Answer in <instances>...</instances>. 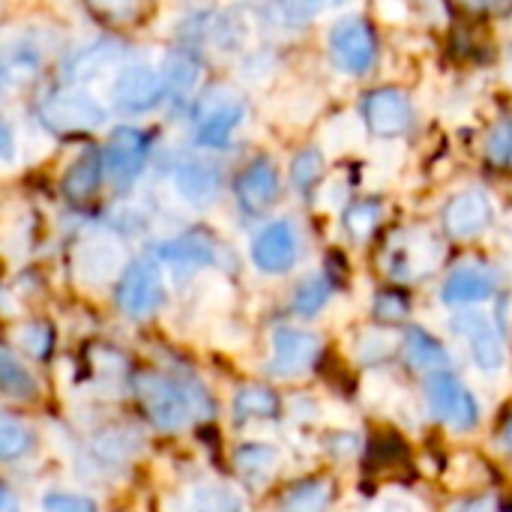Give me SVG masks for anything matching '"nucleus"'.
Here are the masks:
<instances>
[{"label":"nucleus","mask_w":512,"mask_h":512,"mask_svg":"<svg viewBox=\"0 0 512 512\" xmlns=\"http://www.w3.org/2000/svg\"><path fill=\"white\" fill-rule=\"evenodd\" d=\"M87 6L105 21H126L138 9V0H87Z\"/></svg>","instance_id":"obj_36"},{"label":"nucleus","mask_w":512,"mask_h":512,"mask_svg":"<svg viewBox=\"0 0 512 512\" xmlns=\"http://www.w3.org/2000/svg\"><path fill=\"white\" fill-rule=\"evenodd\" d=\"M453 330L468 339L474 363L483 372L495 375L504 366V339L498 327L492 324V318H486L483 312H459L453 318Z\"/></svg>","instance_id":"obj_12"},{"label":"nucleus","mask_w":512,"mask_h":512,"mask_svg":"<svg viewBox=\"0 0 512 512\" xmlns=\"http://www.w3.org/2000/svg\"><path fill=\"white\" fill-rule=\"evenodd\" d=\"M324 174V156L321 150L309 147V150H300L291 162V183L300 189V192H309Z\"/></svg>","instance_id":"obj_31"},{"label":"nucleus","mask_w":512,"mask_h":512,"mask_svg":"<svg viewBox=\"0 0 512 512\" xmlns=\"http://www.w3.org/2000/svg\"><path fill=\"white\" fill-rule=\"evenodd\" d=\"M489 159L501 168H512V120H501L489 135Z\"/></svg>","instance_id":"obj_34"},{"label":"nucleus","mask_w":512,"mask_h":512,"mask_svg":"<svg viewBox=\"0 0 512 512\" xmlns=\"http://www.w3.org/2000/svg\"><path fill=\"white\" fill-rule=\"evenodd\" d=\"M246 117V105L228 87L207 93L195 105V141L201 147H225Z\"/></svg>","instance_id":"obj_4"},{"label":"nucleus","mask_w":512,"mask_h":512,"mask_svg":"<svg viewBox=\"0 0 512 512\" xmlns=\"http://www.w3.org/2000/svg\"><path fill=\"white\" fill-rule=\"evenodd\" d=\"M102 174H105V156H99L96 150H87L81 153L66 177H63V195L72 201V204H84L96 195L99 183H102Z\"/></svg>","instance_id":"obj_17"},{"label":"nucleus","mask_w":512,"mask_h":512,"mask_svg":"<svg viewBox=\"0 0 512 512\" xmlns=\"http://www.w3.org/2000/svg\"><path fill=\"white\" fill-rule=\"evenodd\" d=\"M330 504H333L330 480H303L285 495L282 512H327Z\"/></svg>","instance_id":"obj_23"},{"label":"nucleus","mask_w":512,"mask_h":512,"mask_svg":"<svg viewBox=\"0 0 512 512\" xmlns=\"http://www.w3.org/2000/svg\"><path fill=\"white\" fill-rule=\"evenodd\" d=\"M495 291H498V276L489 267L468 264L447 276L441 297L447 306H471V303H486Z\"/></svg>","instance_id":"obj_16"},{"label":"nucleus","mask_w":512,"mask_h":512,"mask_svg":"<svg viewBox=\"0 0 512 512\" xmlns=\"http://www.w3.org/2000/svg\"><path fill=\"white\" fill-rule=\"evenodd\" d=\"M30 429L15 420L12 414L0 417V459L3 462H15L18 456H24L30 450Z\"/></svg>","instance_id":"obj_29"},{"label":"nucleus","mask_w":512,"mask_h":512,"mask_svg":"<svg viewBox=\"0 0 512 512\" xmlns=\"http://www.w3.org/2000/svg\"><path fill=\"white\" fill-rule=\"evenodd\" d=\"M120 57V45L111 42V39H102L90 48H81L72 60H69V72L66 78L69 81H87L93 75H99L105 66H111L114 60Z\"/></svg>","instance_id":"obj_21"},{"label":"nucleus","mask_w":512,"mask_h":512,"mask_svg":"<svg viewBox=\"0 0 512 512\" xmlns=\"http://www.w3.org/2000/svg\"><path fill=\"white\" fill-rule=\"evenodd\" d=\"M162 78H165V90L171 99H189L201 81V63L183 51H174L171 57H165Z\"/></svg>","instance_id":"obj_20"},{"label":"nucleus","mask_w":512,"mask_h":512,"mask_svg":"<svg viewBox=\"0 0 512 512\" xmlns=\"http://www.w3.org/2000/svg\"><path fill=\"white\" fill-rule=\"evenodd\" d=\"M330 54L333 63L348 72V75H366L375 66L378 57V42L375 33L366 21L360 18H345L330 30Z\"/></svg>","instance_id":"obj_6"},{"label":"nucleus","mask_w":512,"mask_h":512,"mask_svg":"<svg viewBox=\"0 0 512 512\" xmlns=\"http://www.w3.org/2000/svg\"><path fill=\"white\" fill-rule=\"evenodd\" d=\"M42 512H99L96 504L84 495H69V492H48L42 498Z\"/></svg>","instance_id":"obj_35"},{"label":"nucleus","mask_w":512,"mask_h":512,"mask_svg":"<svg viewBox=\"0 0 512 512\" xmlns=\"http://www.w3.org/2000/svg\"><path fill=\"white\" fill-rule=\"evenodd\" d=\"M504 444H507V450L512 453V417L510 423H507V429H504Z\"/></svg>","instance_id":"obj_42"},{"label":"nucleus","mask_w":512,"mask_h":512,"mask_svg":"<svg viewBox=\"0 0 512 512\" xmlns=\"http://www.w3.org/2000/svg\"><path fill=\"white\" fill-rule=\"evenodd\" d=\"M363 117L369 123V129L381 138H396L405 135L411 129L414 111H411V99L405 90L399 87H381L372 90L363 102Z\"/></svg>","instance_id":"obj_10"},{"label":"nucleus","mask_w":512,"mask_h":512,"mask_svg":"<svg viewBox=\"0 0 512 512\" xmlns=\"http://www.w3.org/2000/svg\"><path fill=\"white\" fill-rule=\"evenodd\" d=\"M318 354H321V339L312 330L276 327L273 330L270 375H276V378H300L315 366Z\"/></svg>","instance_id":"obj_7"},{"label":"nucleus","mask_w":512,"mask_h":512,"mask_svg":"<svg viewBox=\"0 0 512 512\" xmlns=\"http://www.w3.org/2000/svg\"><path fill=\"white\" fill-rule=\"evenodd\" d=\"M405 360L420 372H438V369L450 366L447 348L420 327H408V333H405Z\"/></svg>","instance_id":"obj_19"},{"label":"nucleus","mask_w":512,"mask_h":512,"mask_svg":"<svg viewBox=\"0 0 512 512\" xmlns=\"http://www.w3.org/2000/svg\"><path fill=\"white\" fill-rule=\"evenodd\" d=\"M147 156V138L135 126H120L111 132L105 147V174L117 189H126L138 180Z\"/></svg>","instance_id":"obj_9"},{"label":"nucleus","mask_w":512,"mask_h":512,"mask_svg":"<svg viewBox=\"0 0 512 512\" xmlns=\"http://www.w3.org/2000/svg\"><path fill=\"white\" fill-rule=\"evenodd\" d=\"M0 390L9 399H33L39 393V384L33 381V375L15 360L12 348L0 351Z\"/></svg>","instance_id":"obj_24"},{"label":"nucleus","mask_w":512,"mask_h":512,"mask_svg":"<svg viewBox=\"0 0 512 512\" xmlns=\"http://www.w3.org/2000/svg\"><path fill=\"white\" fill-rule=\"evenodd\" d=\"M453 512H498V501L492 495H477V498L462 501Z\"/></svg>","instance_id":"obj_39"},{"label":"nucleus","mask_w":512,"mask_h":512,"mask_svg":"<svg viewBox=\"0 0 512 512\" xmlns=\"http://www.w3.org/2000/svg\"><path fill=\"white\" fill-rule=\"evenodd\" d=\"M375 315H378L384 324H396V321H402V318L408 315V300H405L402 294H396V291H387V294L378 297Z\"/></svg>","instance_id":"obj_37"},{"label":"nucleus","mask_w":512,"mask_h":512,"mask_svg":"<svg viewBox=\"0 0 512 512\" xmlns=\"http://www.w3.org/2000/svg\"><path fill=\"white\" fill-rule=\"evenodd\" d=\"M234 462L237 468L249 477V480H258V477H267L276 462H279V450L273 444H243L237 453H234Z\"/></svg>","instance_id":"obj_26"},{"label":"nucleus","mask_w":512,"mask_h":512,"mask_svg":"<svg viewBox=\"0 0 512 512\" xmlns=\"http://www.w3.org/2000/svg\"><path fill=\"white\" fill-rule=\"evenodd\" d=\"M333 3L339 0H279V12L285 21H294V24H303V21H312L318 18L324 9H330Z\"/></svg>","instance_id":"obj_33"},{"label":"nucleus","mask_w":512,"mask_h":512,"mask_svg":"<svg viewBox=\"0 0 512 512\" xmlns=\"http://www.w3.org/2000/svg\"><path fill=\"white\" fill-rule=\"evenodd\" d=\"M159 258L168 261L174 270H198L216 261V246L204 234H183L159 249Z\"/></svg>","instance_id":"obj_18"},{"label":"nucleus","mask_w":512,"mask_h":512,"mask_svg":"<svg viewBox=\"0 0 512 512\" xmlns=\"http://www.w3.org/2000/svg\"><path fill=\"white\" fill-rule=\"evenodd\" d=\"M174 183H177V192L186 204L207 207L219 198L222 174L207 159H183L174 171Z\"/></svg>","instance_id":"obj_15"},{"label":"nucleus","mask_w":512,"mask_h":512,"mask_svg":"<svg viewBox=\"0 0 512 512\" xmlns=\"http://www.w3.org/2000/svg\"><path fill=\"white\" fill-rule=\"evenodd\" d=\"M426 402L435 411V417L453 432H471L480 423V405L474 393L450 369L426 375Z\"/></svg>","instance_id":"obj_2"},{"label":"nucleus","mask_w":512,"mask_h":512,"mask_svg":"<svg viewBox=\"0 0 512 512\" xmlns=\"http://www.w3.org/2000/svg\"><path fill=\"white\" fill-rule=\"evenodd\" d=\"M330 450H333V456L348 459V456H354L360 450V438L357 435H333L330 438Z\"/></svg>","instance_id":"obj_38"},{"label":"nucleus","mask_w":512,"mask_h":512,"mask_svg":"<svg viewBox=\"0 0 512 512\" xmlns=\"http://www.w3.org/2000/svg\"><path fill=\"white\" fill-rule=\"evenodd\" d=\"M330 297H333V282H330L327 276H309V279L297 288L291 309H294L300 318H315V315L330 303Z\"/></svg>","instance_id":"obj_25"},{"label":"nucleus","mask_w":512,"mask_h":512,"mask_svg":"<svg viewBox=\"0 0 512 512\" xmlns=\"http://www.w3.org/2000/svg\"><path fill=\"white\" fill-rule=\"evenodd\" d=\"M444 228L450 237L468 240L483 234L492 225V201L486 198L483 189H465L453 195L444 207Z\"/></svg>","instance_id":"obj_14"},{"label":"nucleus","mask_w":512,"mask_h":512,"mask_svg":"<svg viewBox=\"0 0 512 512\" xmlns=\"http://www.w3.org/2000/svg\"><path fill=\"white\" fill-rule=\"evenodd\" d=\"M39 69V54L33 45H18L6 51V63H3V84L15 87V84H27Z\"/></svg>","instance_id":"obj_27"},{"label":"nucleus","mask_w":512,"mask_h":512,"mask_svg":"<svg viewBox=\"0 0 512 512\" xmlns=\"http://www.w3.org/2000/svg\"><path fill=\"white\" fill-rule=\"evenodd\" d=\"M18 339H21V348H24L30 357L45 360V357L51 354V345H54V330H51V324H45V321H33V324H27V327L18 333Z\"/></svg>","instance_id":"obj_32"},{"label":"nucleus","mask_w":512,"mask_h":512,"mask_svg":"<svg viewBox=\"0 0 512 512\" xmlns=\"http://www.w3.org/2000/svg\"><path fill=\"white\" fill-rule=\"evenodd\" d=\"M39 117L57 132H87L108 120V111L84 90H57L39 102Z\"/></svg>","instance_id":"obj_5"},{"label":"nucleus","mask_w":512,"mask_h":512,"mask_svg":"<svg viewBox=\"0 0 512 512\" xmlns=\"http://www.w3.org/2000/svg\"><path fill=\"white\" fill-rule=\"evenodd\" d=\"M0 512H18V501H15V495H12L9 486L0 489Z\"/></svg>","instance_id":"obj_40"},{"label":"nucleus","mask_w":512,"mask_h":512,"mask_svg":"<svg viewBox=\"0 0 512 512\" xmlns=\"http://www.w3.org/2000/svg\"><path fill=\"white\" fill-rule=\"evenodd\" d=\"M114 297L120 312H126L129 318L156 315L159 306L165 303V282L159 264L153 258H135L132 264H126Z\"/></svg>","instance_id":"obj_3"},{"label":"nucleus","mask_w":512,"mask_h":512,"mask_svg":"<svg viewBox=\"0 0 512 512\" xmlns=\"http://www.w3.org/2000/svg\"><path fill=\"white\" fill-rule=\"evenodd\" d=\"M297 255H300V240H297V231L288 219L270 222L264 231H258V237L252 243L255 267L270 273V276L288 273L297 264Z\"/></svg>","instance_id":"obj_11"},{"label":"nucleus","mask_w":512,"mask_h":512,"mask_svg":"<svg viewBox=\"0 0 512 512\" xmlns=\"http://www.w3.org/2000/svg\"><path fill=\"white\" fill-rule=\"evenodd\" d=\"M135 393L150 423L159 432H180L192 420H204L213 414V402L198 381L174 378L162 372H141L135 378Z\"/></svg>","instance_id":"obj_1"},{"label":"nucleus","mask_w":512,"mask_h":512,"mask_svg":"<svg viewBox=\"0 0 512 512\" xmlns=\"http://www.w3.org/2000/svg\"><path fill=\"white\" fill-rule=\"evenodd\" d=\"M279 414V396L261 384H246L234 396L237 420H273Z\"/></svg>","instance_id":"obj_22"},{"label":"nucleus","mask_w":512,"mask_h":512,"mask_svg":"<svg viewBox=\"0 0 512 512\" xmlns=\"http://www.w3.org/2000/svg\"><path fill=\"white\" fill-rule=\"evenodd\" d=\"M189 512H204V510H198V507H195V510H189Z\"/></svg>","instance_id":"obj_43"},{"label":"nucleus","mask_w":512,"mask_h":512,"mask_svg":"<svg viewBox=\"0 0 512 512\" xmlns=\"http://www.w3.org/2000/svg\"><path fill=\"white\" fill-rule=\"evenodd\" d=\"M135 447H138V441L126 429H108L93 438V453H99V459H105L111 465H123L135 453Z\"/></svg>","instance_id":"obj_28"},{"label":"nucleus","mask_w":512,"mask_h":512,"mask_svg":"<svg viewBox=\"0 0 512 512\" xmlns=\"http://www.w3.org/2000/svg\"><path fill=\"white\" fill-rule=\"evenodd\" d=\"M3 162H12V126L3 123Z\"/></svg>","instance_id":"obj_41"},{"label":"nucleus","mask_w":512,"mask_h":512,"mask_svg":"<svg viewBox=\"0 0 512 512\" xmlns=\"http://www.w3.org/2000/svg\"><path fill=\"white\" fill-rule=\"evenodd\" d=\"M111 90H114V102L129 114L153 111L168 96L162 72H156L147 63H135V66L120 69Z\"/></svg>","instance_id":"obj_8"},{"label":"nucleus","mask_w":512,"mask_h":512,"mask_svg":"<svg viewBox=\"0 0 512 512\" xmlns=\"http://www.w3.org/2000/svg\"><path fill=\"white\" fill-rule=\"evenodd\" d=\"M342 222H345V231L354 240H369L375 234L378 222H381V207L375 201H357V204H351L345 210Z\"/></svg>","instance_id":"obj_30"},{"label":"nucleus","mask_w":512,"mask_h":512,"mask_svg":"<svg viewBox=\"0 0 512 512\" xmlns=\"http://www.w3.org/2000/svg\"><path fill=\"white\" fill-rule=\"evenodd\" d=\"M276 198H279V171L273 159L267 156L252 159L237 180V204L243 207V213L261 216L276 204Z\"/></svg>","instance_id":"obj_13"}]
</instances>
